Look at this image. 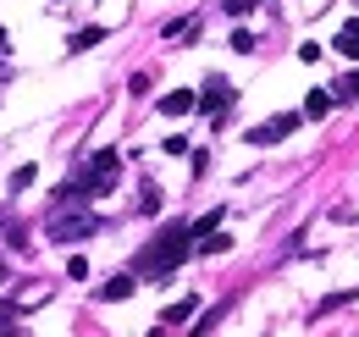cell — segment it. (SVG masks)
Here are the masks:
<instances>
[{"mask_svg": "<svg viewBox=\"0 0 359 337\" xmlns=\"http://www.w3.org/2000/svg\"><path fill=\"white\" fill-rule=\"evenodd\" d=\"M6 277H11V271H6V260H0V282H6Z\"/></svg>", "mask_w": 359, "mask_h": 337, "instance_id": "obj_19", "label": "cell"}, {"mask_svg": "<svg viewBox=\"0 0 359 337\" xmlns=\"http://www.w3.org/2000/svg\"><path fill=\"white\" fill-rule=\"evenodd\" d=\"M133 288H138V277H111V282L100 288V298H105V304H122V298H133Z\"/></svg>", "mask_w": 359, "mask_h": 337, "instance_id": "obj_8", "label": "cell"}, {"mask_svg": "<svg viewBox=\"0 0 359 337\" xmlns=\"http://www.w3.org/2000/svg\"><path fill=\"white\" fill-rule=\"evenodd\" d=\"M94 44H105V28H100V22H89V28H78V34L67 39V50L78 55V50H94Z\"/></svg>", "mask_w": 359, "mask_h": 337, "instance_id": "obj_9", "label": "cell"}, {"mask_svg": "<svg viewBox=\"0 0 359 337\" xmlns=\"http://www.w3.org/2000/svg\"><path fill=\"white\" fill-rule=\"evenodd\" d=\"M232 100H238V94H232V84H226V78H210V88H205V94H194V105H199V111H226Z\"/></svg>", "mask_w": 359, "mask_h": 337, "instance_id": "obj_5", "label": "cell"}, {"mask_svg": "<svg viewBox=\"0 0 359 337\" xmlns=\"http://www.w3.org/2000/svg\"><path fill=\"white\" fill-rule=\"evenodd\" d=\"M28 183H39V171H34V161H28V166H17V171H11V183H6V188H11V194H22Z\"/></svg>", "mask_w": 359, "mask_h": 337, "instance_id": "obj_14", "label": "cell"}, {"mask_svg": "<svg viewBox=\"0 0 359 337\" xmlns=\"http://www.w3.org/2000/svg\"><path fill=\"white\" fill-rule=\"evenodd\" d=\"M67 277H72V282H83V277H89V260H83V254H72V265H67Z\"/></svg>", "mask_w": 359, "mask_h": 337, "instance_id": "obj_17", "label": "cell"}, {"mask_svg": "<svg viewBox=\"0 0 359 337\" xmlns=\"http://www.w3.org/2000/svg\"><path fill=\"white\" fill-rule=\"evenodd\" d=\"M17 315H22V304H11V298H0V332H17Z\"/></svg>", "mask_w": 359, "mask_h": 337, "instance_id": "obj_15", "label": "cell"}, {"mask_svg": "<svg viewBox=\"0 0 359 337\" xmlns=\"http://www.w3.org/2000/svg\"><path fill=\"white\" fill-rule=\"evenodd\" d=\"M320 55H326V50H320V44H299V61H304V67H315V61H320Z\"/></svg>", "mask_w": 359, "mask_h": 337, "instance_id": "obj_18", "label": "cell"}, {"mask_svg": "<svg viewBox=\"0 0 359 337\" xmlns=\"http://www.w3.org/2000/svg\"><path fill=\"white\" fill-rule=\"evenodd\" d=\"M232 50H238V55H249V50H255V34H249V28H238V34H232Z\"/></svg>", "mask_w": 359, "mask_h": 337, "instance_id": "obj_16", "label": "cell"}, {"mask_svg": "<svg viewBox=\"0 0 359 337\" xmlns=\"http://www.w3.org/2000/svg\"><path fill=\"white\" fill-rule=\"evenodd\" d=\"M161 111H166V117H188V111H194V88H172V94H161Z\"/></svg>", "mask_w": 359, "mask_h": 337, "instance_id": "obj_6", "label": "cell"}, {"mask_svg": "<svg viewBox=\"0 0 359 337\" xmlns=\"http://www.w3.org/2000/svg\"><path fill=\"white\" fill-rule=\"evenodd\" d=\"M194 254V232H188V221H166L149 244H144V254L133 260V277L144 282H161V277H172V271H182V260Z\"/></svg>", "mask_w": 359, "mask_h": 337, "instance_id": "obj_1", "label": "cell"}, {"mask_svg": "<svg viewBox=\"0 0 359 337\" xmlns=\"http://www.w3.org/2000/svg\"><path fill=\"white\" fill-rule=\"evenodd\" d=\"M94 232H100V221H94L89 211H72V216H61V221H50V238H55V244H83Z\"/></svg>", "mask_w": 359, "mask_h": 337, "instance_id": "obj_4", "label": "cell"}, {"mask_svg": "<svg viewBox=\"0 0 359 337\" xmlns=\"http://www.w3.org/2000/svg\"><path fill=\"white\" fill-rule=\"evenodd\" d=\"M332 105H337V100H332V88H310L304 117H310V122H320V117H332Z\"/></svg>", "mask_w": 359, "mask_h": 337, "instance_id": "obj_7", "label": "cell"}, {"mask_svg": "<svg viewBox=\"0 0 359 337\" xmlns=\"http://www.w3.org/2000/svg\"><path fill=\"white\" fill-rule=\"evenodd\" d=\"M332 100H337V105H354V100H359V61H354V72L332 88Z\"/></svg>", "mask_w": 359, "mask_h": 337, "instance_id": "obj_10", "label": "cell"}, {"mask_svg": "<svg viewBox=\"0 0 359 337\" xmlns=\"http://www.w3.org/2000/svg\"><path fill=\"white\" fill-rule=\"evenodd\" d=\"M188 315H194V298H182V304H172V310L161 315V326H188Z\"/></svg>", "mask_w": 359, "mask_h": 337, "instance_id": "obj_13", "label": "cell"}, {"mask_svg": "<svg viewBox=\"0 0 359 337\" xmlns=\"http://www.w3.org/2000/svg\"><path fill=\"white\" fill-rule=\"evenodd\" d=\"M116 177H122V155H116V144H105V150H94L83 177L72 183L67 177V188H61V199H72V205H83V199H105V194H116Z\"/></svg>", "mask_w": 359, "mask_h": 337, "instance_id": "obj_2", "label": "cell"}, {"mask_svg": "<svg viewBox=\"0 0 359 337\" xmlns=\"http://www.w3.org/2000/svg\"><path fill=\"white\" fill-rule=\"evenodd\" d=\"M6 44H11V39H6V28H0V50H6Z\"/></svg>", "mask_w": 359, "mask_h": 337, "instance_id": "obj_20", "label": "cell"}, {"mask_svg": "<svg viewBox=\"0 0 359 337\" xmlns=\"http://www.w3.org/2000/svg\"><path fill=\"white\" fill-rule=\"evenodd\" d=\"M299 122H304V111H276L266 127H249V144H260V150H271V144H282L287 133H299Z\"/></svg>", "mask_w": 359, "mask_h": 337, "instance_id": "obj_3", "label": "cell"}, {"mask_svg": "<svg viewBox=\"0 0 359 337\" xmlns=\"http://www.w3.org/2000/svg\"><path fill=\"white\" fill-rule=\"evenodd\" d=\"M194 249H199V254H226V249H232V238H226V232H210V238L199 232V238H194Z\"/></svg>", "mask_w": 359, "mask_h": 337, "instance_id": "obj_11", "label": "cell"}, {"mask_svg": "<svg viewBox=\"0 0 359 337\" xmlns=\"http://www.w3.org/2000/svg\"><path fill=\"white\" fill-rule=\"evenodd\" d=\"M332 50H337L343 61H359V34H354V28H343V34H337V44H332Z\"/></svg>", "mask_w": 359, "mask_h": 337, "instance_id": "obj_12", "label": "cell"}]
</instances>
